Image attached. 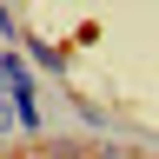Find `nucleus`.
Wrapping results in <instances>:
<instances>
[{
	"label": "nucleus",
	"instance_id": "obj_4",
	"mask_svg": "<svg viewBox=\"0 0 159 159\" xmlns=\"http://www.w3.org/2000/svg\"><path fill=\"white\" fill-rule=\"evenodd\" d=\"M0 139H7V133H0Z\"/></svg>",
	"mask_w": 159,
	"mask_h": 159
},
{
	"label": "nucleus",
	"instance_id": "obj_2",
	"mask_svg": "<svg viewBox=\"0 0 159 159\" xmlns=\"http://www.w3.org/2000/svg\"><path fill=\"white\" fill-rule=\"evenodd\" d=\"M20 33H27V27H20V13L7 7V0H0V47H13V40H20Z\"/></svg>",
	"mask_w": 159,
	"mask_h": 159
},
{
	"label": "nucleus",
	"instance_id": "obj_3",
	"mask_svg": "<svg viewBox=\"0 0 159 159\" xmlns=\"http://www.w3.org/2000/svg\"><path fill=\"white\" fill-rule=\"evenodd\" d=\"M7 7H20V0H7Z\"/></svg>",
	"mask_w": 159,
	"mask_h": 159
},
{
	"label": "nucleus",
	"instance_id": "obj_1",
	"mask_svg": "<svg viewBox=\"0 0 159 159\" xmlns=\"http://www.w3.org/2000/svg\"><path fill=\"white\" fill-rule=\"evenodd\" d=\"M20 53L33 60V73H66V47H53L47 33H20Z\"/></svg>",
	"mask_w": 159,
	"mask_h": 159
}]
</instances>
